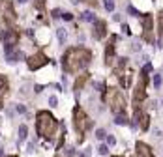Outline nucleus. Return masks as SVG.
<instances>
[{
  "label": "nucleus",
  "instance_id": "nucleus-1",
  "mask_svg": "<svg viewBox=\"0 0 163 157\" xmlns=\"http://www.w3.org/2000/svg\"><path fill=\"white\" fill-rule=\"evenodd\" d=\"M92 62V53L84 47H73L67 49L66 54L62 56V67L66 73H75L83 67H86Z\"/></svg>",
  "mask_w": 163,
  "mask_h": 157
},
{
  "label": "nucleus",
  "instance_id": "nucleus-2",
  "mask_svg": "<svg viewBox=\"0 0 163 157\" xmlns=\"http://www.w3.org/2000/svg\"><path fill=\"white\" fill-rule=\"evenodd\" d=\"M56 129H58V122L49 110H39L36 114V131L39 139L53 140L56 137Z\"/></svg>",
  "mask_w": 163,
  "mask_h": 157
},
{
  "label": "nucleus",
  "instance_id": "nucleus-3",
  "mask_svg": "<svg viewBox=\"0 0 163 157\" xmlns=\"http://www.w3.org/2000/svg\"><path fill=\"white\" fill-rule=\"evenodd\" d=\"M101 99H103V103L111 105V108H112L114 114H118V112H124L126 110V99L118 92V88H107V92L103 94Z\"/></svg>",
  "mask_w": 163,
  "mask_h": 157
},
{
  "label": "nucleus",
  "instance_id": "nucleus-4",
  "mask_svg": "<svg viewBox=\"0 0 163 157\" xmlns=\"http://www.w3.org/2000/svg\"><path fill=\"white\" fill-rule=\"evenodd\" d=\"M73 125H75V131L79 133V139L83 140V135H84V131L92 125L90 122H88V114H86V110L83 108V107H75L73 108Z\"/></svg>",
  "mask_w": 163,
  "mask_h": 157
},
{
  "label": "nucleus",
  "instance_id": "nucleus-5",
  "mask_svg": "<svg viewBox=\"0 0 163 157\" xmlns=\"http://www.w3.org/2000/svg\"><path fill=\"white\" fill-rule=\"evenodd\" d=\"M146 84H148V73L141 71V77H139V82L133 90V101L135 103H141L146 99Z\"/></svg>",
  "mask_w": 163,
  "mask_h": 157
},
{
  "label": "nucleus",
  "instance_id": "nucleus-6",
  "mask_svg": "<svg viewBox=\"0 0 163 157\" xmlns=\"http://www.w3.org/2000/svg\"><path fill=\"white\" fill-rule=\"evenodd\" d=\"M47 64H49V60H47V56H45L43 53H36L30 58H26V65H28L30 71H36V69H39V67L47 65Z\"/></svg>",
  "mask_w": 163,
  "mask_h": 157
},
{
  "label": "nucleus",
  "instance_id": "nucleus-7",
  "mask_svg": "<svg viewBox=\"0 0 163 157\" xmlns=\"http://www.w3.org/2000/svg\"><path fill=\"white\" fill-rule=\"evenodd\" d=\"M19 43V32L10 28L4 32V45H6V54H10L13 49H15V45Z\"/></svg>",
  "mask_w": 163,
  "mask_h": 157
},
{
  "label": "nucleus",
  "instance_id": "nucleus-8",
  "mask_svg": "<svg viewBox=\"0 0 163 157\" xmlns=\"http://www.w3.org/2000/svg\"><path fill=\"white\" fill-rule=\"evenodd\" d=\"M105 36H107V22L96 19L94 21V37L96 39H103Z\"/></svg>",
  "mask_w": 163,
  "mask_h": 157
},
{
  "label": "nucleus",
  "instance_id": "nucleus-9",
  "mask_svg": "<svg viewBox=\"0 0 163 157\" xmlns=\"http://www.w3.org/2000/svg\"><path fill=\"white\" fill-rule=\"evenodd\" d=\"M135 151H137V157H154L152 148L146 142H141V140L135 144Z\"/></svg>",
  "mask_w": 163,
  "mask_h": 157
},
{
  "label": "nucleus",
  "instance_id": "nucleus-10",
  "mask_svg": "<svg viewBox=\"0 0 163 157\" xmlns=\"http://www.w3.org/2000/svg\"><path fill=\"white\" fill-rule=\"evenodd\" d=\"M114 41H116V36L111 37V41L107 43V49H105V64L107 65H111L114 60Z\"/></svg>",
  "mask_w": 163,
  "mask_h": 157
},
{
  "label": "nucleus",
  "instance_id": "nucleus-11",
  "mask_svg": "<svg viewBox=\"0 0 163 157\" xmlns=\"http://www.w3.org/2000/svg\"><path fill=\"white\" fill-rule=\"evenodd\" d=\"M8 90H10V80H8V77H6V75H0V99L8 94Z\"/></svg>",
  "mask_w": 163,
  "mask_h": 157
},
{
  "label": "nucleus",
  "instance_id": "nucleus-12",
  "mask_svg": "<svg viewBox=\"0 0 163 157\" xmlns=\"http://www.w3.org/2000/svg\"><path fill=\"white\" fill-rule=\"evenodd\" d=\"M6 56H8V62H10V64H17L19 60L25 58V54H22L21 51H17V49H13V51H11L10 54H6Z\"/></svg>",
  "mask_w": 163,
  "mask_h": 157
},
{
  "label": "nucleus",
  "instance_id": "nucleus-13",
  "mask_svg": "<svg viewBox=\"0 0 163 157\" xmlns=\"http://www.w3.org/2000/svg\"><path fill=\"white\" fill-rule=\"evenodd\" d=\"M88 80V73H81V77L75 80V84H73V90L75 92H81V88H83V84Z\"/></svg>",
  "mask_w": 163,
  "mask_h": 157
},
{
  "label": "nucleus",
  "instance_id": "nucleus-14",
  "mask_svg": "<svg viewBox=\"0 0 163 157\" xmlns=\"http://www.w3.org/2000/svg\"><path fill=\"white\" fill-rule=\"evenodd\" d=\"M4 13H6V21H8V22H11V21H15V19H17V15H15V10H13V6H11V4H6V10H4Z\"/></svg>",
  "mask_w": 163,
  "mask_h": 157
},
{
  "label": "nucleus",
  "instance_id": "nucleus-15",
  "mask_svg": "<svg viewBox=\"0 0 163 157\" xmlns=\"http://www.w3.org/2000/svg\"><path fill=\"white\" fill-rule=\"evenodd\" d=\"M56 37H58V45H66V41H67L66 28H56Z\"/></svg>",
  "mask_w": 163,
  "mask_h": 157
},
{
  "label": "nucleus",
  "instance_id": "nucleus-16",
  "mask_svg": "<svg viewBox=\"0 0 163 157\" xmlns=\"http://www.w3.org/2000/svg\"><path fill=\"white\" fill-rule=\"evenodd\" d=\"M139 124H141V129H143V131H148V129H150V118H148V114H146V112H145V114L141 116Z\"/></svg>",
  "mask_w": 163,
  "mask_h": 157
},
{
  "label": "nucleus",
  "instance_id": "nucleus-17",
  "mask_svg": "<svg viewBox=\"0 0 163 157\" xmlns=\"http://www.w3.org/2000/svg\"><path fill=\"white\" fill-rule=\"evenodd\" d=\"M114 124L126 125V124H129V122H128V116L124 114V112H118V114H114Z\"/></svg>",
  "mask_w": 163,
  "mask_h": 157
},
{
  "label": "nucleus",
  "instance_id": "nucleus-18",
  "mask_svg": "<svg viewBox=\"0 0 163 157\" xmlns=\"http://www.w3.org/2000/svg\"><path fill=\"white\" fill-rule=\"evenodd\" d=\"M28 139V127L22 124V125H19V140L22 142V140H26Z\"/></svg>",
  "mask_w": 163,
  "mask_h": 157
},
{
  "label": "nucleus",
  "instance_id": "nucleus-19",
  "mask_svg": "<svg viewBox=\"0 0 163 157\" xmlns=\"http://www.w3.org/2000/svg\"><path fill=\"white\" fill-rule=\"evenodd\" d=\"M81 19H83L84 22H94V21H96V17H94V13H92V11H83V13H81Z\"/></svg>",
  "mask_w": 163,
  "mask_h": 157
},
{
  "label": "nucleus",
  "instance_id": "nucleus-20",
  "mask_svg": "<svg viewBox=\"0 0 163 157\" xmlns=\"http://www.w3.org/2000/svg\"><path fill=\"white\" fill-rule=\"evenodd\" d=\"M128 13H129V15H133V17H143V13H141V11H139L137 8H133L131 4L128 6Z\"/></svg>",
  "mask_w": 163,
  "mask_h": 157
},
{
  "label": "nucleus",
  "instance_id": "nucleus-21",
  "mask_svg": "<svg viewBox=\"0 0 163 157\" xmlns=\"http://www.w3.org/2000/svg\"><path fill=\"white\" fill-rule=\"evenodd\" d=\"M103 6L107 11H114V0H103Z\"/></svg>",
  "mask_w": 163,
  "mask_h": 157
},
{
  "label": "nucleus",
  "instance_id": "nucleus-22",
  "mask_svg": "<svg viewBox=\"0 0 163 157\" xmlns=\"http://www.w3.org/2000/svg\"><path fill=\"white\" fill-rule=\"evenodd\" d=\"M96 139H98V140H103V139H107V133H105V129H96Z\"/></svg>",
  "mask_w": 163,
  "mask_h": 157
},
{
  "label": "nucleus",
  "instance_id": "nucleus-23",
  "mask_svg": "<svg viewBox=\"0 0 163 157\" xmlns=\"http://www.w3.org/2000/svg\"><path fill=\"white\" fill-rule=\"evenodd\" d=\"M98 153H100V155H107V153H109V148H107V144H100V148H98Z\"/></svg>",
  "mask_w": 163,
  "mask_h": 157
},
{
  "label": "nucleus",
  "instance_id": "nucleus-24",
  "mask_svg": "<svg viewBox=\"0 0 163 157\" xmlns=\"http://www.w3.org/2000/svg\"><path fill=\"white\" fill-rule=\"evenodd\" d=\"M64 153H66L67 157H73V155H75V148H73V146H66V151H64Z\"/></svg>",
  "mask_w": 163,
  "mask_h": 157
},
{
  "label": "nucleus",
  "instance_id": "nucleus-25",
  "mask_svg": "<svg viewBox=\"0 0 163 157\" xmlns=\"http://www.w3.org/2000/svg\"><path fill=\"white\" fill-rule=\"evenodd\" d=\"M161 82H163V79H161V73H159V75L154 77V86L156 88H161Z\"/></svg>",
  "mask_w": 163,
  "mask_h": 157
},
{
  "label": "nucleus",
  "instance_id": "nucleus-26",
  "mask_svg": "<svg viewBox=\"0 0 163 157\" xmlns=\"http://www.w3.org/2000/svg\"><path fill=\"white\" fill-rule=\"evenodd\" d=\"M17 112L19 114H28V108L25 105H17Z\"/></svg>",
  "mask_w": 163,
  "mask_h": 157
},
{
  "label": "nucleus",
  "instance_id": "nucleus-27",
  "mask_svg": "<svg viewBox=\"0 0 163 157\" xmlns=\"http://www.w3.org/2000/svg\"><path fill=\"white\" fill-rule=\"evenodd\" d=\"M51 13H53V19H58V17H62V10H60V8H55Z\"/></svg>",
  "mask_w": 163,
  "mask_h": 157
},
{
  "label": "nucleus",
  "instance_id": "nucleus-28",
  "mask_svg": "<svg viewBox=\"0 0 163 157\" xmlns=\"http://www.w3.org/2000/svg\"><path fill=\"white\" fill-rule=\"evenodd\" d=\"M62 19H64V21H73V13L64 11V13H62Z\"/></svg>",
  "mask_w": 163,
  "mask_h": 157
},
{
  "label": "nucleus",
  "instance_id": "nucleus-29",
  "mask_svg": "<svg viewBox=\"0 0 163 157\" xmlns=\"http://www.w3.org/2000/svg\"><path fill=\"white\" fill-rule=\"evenodd\" d=\"M107 144H109V146H114V144H116V137H112V135H107Z\"/></svg>",
  "mask_w": 163,
  "mask_h": 157
},
{
  "label": "nucleus",
  "instance_id": "nucleus-30",
  "mask_svg": "<svg viewBox=\"0 0 163 157\" xmlns=\"http://www.w3.org/2000/svg\"><path fill=\"white\" fill-rule=\"evenodd\" d=\"M49 105H51V107H58V99H56V96H51V97H49Z\"/></svg>",
  "mask_w": 163,
  "mask_h": 157
},
{
  "label": "nucleus",
  "instance_id": "nucleus-31",
  "mask_svg": "<svg viewBox=\"0 0 163 157\" xmlns=\"http://www.w3.org/2000/svg\"><path fill=\"white\" fill-rule=\"evenodd\" d=\"M43 6H45V0H36V8L38 10H43Z\"/></svg>",
  "mask_w": 163,
  "mask_h": 157
},
{
  "label": "nucleus",
  "instance_id": "nucleus-32",
  "mask_svg": "<svg viewBox=\"0 0 163 157\" xmlns=\"http://www.w3.org/2000/svg\"><path fill=\"white\" fill-rule=\"evenodd\" d=\"M26 151H28V153L34 151V142H28V144H26Z\"/></svg>",
  "mask_w": 163,
  "mask_h": 157
},
{
  "label": "nucleus",
  "instance_id": "nucleus-33",
  "mask_svg": "<svg viewBox=\"0 0 163 157\" xmlns=\"http://www.w3.org/2000/svg\"><path fill=\"white\" fill-rule=\"evenodd\" d=\"M34 92H36V94H39V92H43V86H39V84H36V86H34Z\"/></svg>",
  "mask_w": 163,
  "mask_h": 157
},
{
  "label": "nucleus",
  "instance_id": "nucleus-34",
  "mask_svg": "<svg viewBox=\"0 0 163 157\" xmlns=\"http://www.w3.org/2000/svg\"><path fill=\"white\" fill-rule=\"evenodd\" d=\"M122 30H124V34H131V30H129L128 25H122Z\"/></svg>",
  "mask_w": 163,
  "mask_h": 157
},
{
  "label": "nucleus",
  "instance_id": "nucleus-35",
  "mask_svg": "<svg viewBox=\"0 0 163 157\" xmlns=\"http://www.w3.org/2000/svg\"><path fill=\"white\" fill-rule=\"evenodd\" d=\"M112 21H122V17H120L118 13H114V15H112Z\"/></svg>",
  "mask_w": 163,
  "mask_h": 157
},
{
  "label": "nucleus",
  "instance_id": "nucleus-36",
  "mask_svg": "<svg viewBox=\"0 0 163 157\" xmlns=\"http://www.w3.org/2000/svg\"><path fill=\"white\" fill-rule=\"evenodd\" d=\"M17 2H19V4H25V2H26V0H17Z\"/></svg>",
  "mask_w": 163,
  "mask_h": 157
},
{
  "label": "nucleus",
  "instance_id": "nucleus-37",
  "mask_svg": "<svg viewBox=\"0 0 163 157\" xmlns=\"http://www.w3.org/2000/svg\"><path fill=\"white\" fill-rule=\"evenodd\" d=\"M2 155H4V151H2V148H0V157H2Z\"/></svg>",
  "mask_w": 163,
  "mask_h": 157
},
{
  "label": "nucleus",
  "instance_id": "nucleus-38",
  "mask_svg": "<svg viewBox=\"0 0 163 157\" xmlns=\"http://www.w3.org/2000/svg\"><path fill=\"white\" fill-rule=\"evenodd\" d=\"M10 157H19V155H10Z\"/></svg>",
  "mask_w": 163,
  "mask_h": 157
},
{
  "label": "nucleus",
  "instance_id": "nucleus-39",
  "mask_svg": "<svg viewBox=\"0 0 163 157\" xmlns=\"http://www.w3.org/2000/svg\"><path fill=\"white\" fill-rule=\"evenodd\" d=\"M0 108H2V103H0Z\"/></svg>",
  "mask_w": 163,
  "mask_h": 157
},
{
  "label": "nucleus",
  "instance_id": "nucleus-40",
  "mask_svg": "<svg viewBox=\"0 0 163 157\" xmlns=\"http://www.w3.org/2000/svg\"><path fill=\"white\" fill-rule=\"evenodd\" d=\"M116 157H122V155H116Z\"/></svg>",
  "mask_w": 163,
  "mask_h": 157
},
{
  "label": "nucleus",
  "instance_id": "nucleus-41",
  "mask_svg": "<svg viewBox=\"0 0 163 157\" xmlns=\"http://www.w3.org/2000/svg\"><path fill=\"white\" fill-rule=\"evenodd\" d=\"M0 2H4V0H0Z\"/></svg>",
  "mask_w": 163,
  "mask_h": 157
}]
</instances>
